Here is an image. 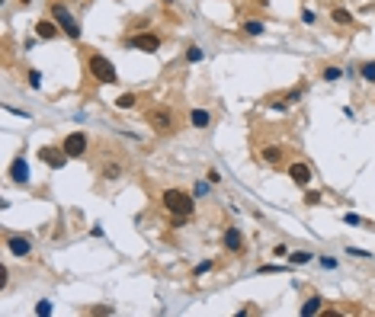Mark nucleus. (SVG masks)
Instances as JSON below:
<instances>
[{
	"label": "nucleus",
	"mask_w": 375,
	"mask_h": 317,
	"mask_svg": "<svg viewBox=\"0 0 375 317\" xmlns=\"http://www.w3.org/2000/svg\"><path fill=\"white\" fill-rule=\"evenodd\" d=\"M164 209H167L170 215L189 218L192 209H196V202H192V195L183 193V189H167V193H164Z\"/></svg>",
	"instance_id": "1"
},
{
	"label": "nucleus",
	"mask_w": 375,
	"mask_h": 317,
	"mask_svg": "<svg viewBox=\"0 0 375 317\" xmlns=\"http://www.w3.org/2000/svg\"><path fill=\"white\" fill-rule=\"evenodd\" d=\"M87 68H90L93 80H100V84H115V80H119V74H115V64L109 61L106 54H100V52L87 58Z\"/></svg>",
	"instance_id": "2"
},
{
	"label": "nucleus",
	"mask_w": 375,
	"mask_h": 317,
	"mask_svg": "<svg viewBox=\"0 0 375 317\" xmlns=\"http://www.w3.org/2000/svg\"><path fill=\"white\" fill-rule=\"evenodd\" d=\"M52 19L64 29V35H71L74 42L80 39V26H77V19L71 16V10L64 7V3H52Z\"/></svg>",
	"instance_id": "3"
},
{
	"label": "nucleus",
	"mask_w": 375,
	"mask_h": 317,
	"mask_svg": "<svg viewBox=\"0 0 375 317\" xmlns=\"http://www.w3.org/2000/svg\"><path fill=\"white\" fill-rule=\"evenodd\" d=\"M125 45L129 48H138V52H157L161 48V35H154V32H135V35H129L125 39Z\"/></svg>",
	"instance_id": "4"
},
{
	"label": "nucleus",
	"mask_w": 375,
	"mask_h": 317,
	"mask_svg": "<svg viewBox=\"0 0 375 317\" xmlns=\"http://www.w3.org/2000/svg\"><path fill=\"white\" fill-rule=\"evenodd\" d=\"M38 157H42V163H45V167H52V170H61L64 163H68V151H64V147H52V144L42 147V151H38Z\"/></svg>",
	"instance_id": "5"
},
{
	"label": "nucleus",
	"mask_w": 375,
	"mask_h": 317,
	"mask_svg": "<svg viewBox=\"0 0 375 317\" xmlns=\"http://www.w3.org/2000/svg\"><path fill=\"white\" fill-rule=\"evenodd\" d=\"M148 122L154 125V132H170V125H173V112L167 106H154L148 112Z\"/></svg>",
	"instance_id": "6"
},
{
	"label": "nucleus",
	"mask_w": 375,
	"mask_h": 317,
	"mask_svg": "<svg viewBox=\"0 0 375 317\" xmlns=\"http://www.w3.org/2000/svg\"><path fill=\"white\" fill-rule=\"evenodd\" d=\"M61 147L68 151V157H84L87 154V135L84 132H71Z\"/></svg>",
	"instance_id": "7"
},
{
	"label": "nucleus",
	"mask_w": 375,
	"mask_h": 317,
	"mask_svg": "<svg viewBox=\"0 0 375 317\" xmlns=\"http://www.w3.org/2000/svg\"><path fill=\"white\" fill-rule=\"evenodd\" d=\"M289 176H292V183L301 186V189H305V186L314 179V176H311V167H308V163H292V167H289Z\"/></svg>",
	"instance_id": "8"
},
{
	"label": "nucleus",
	"mask_w": 375,
	"mask_h": 317,
	"mask_svg": "<svg viewBox=\"0 0 375 317\" xmlns=\"http://www.w3.org/2000/svg\"><path fill=\"white\" fill-rule=\"evenodd\" d=\"M7 250L13 256H29V250H32V244L26 237H19V234H10L7 237Z\"/></svg>",
	"instance_id": "9"
},
{
	"label": "nucleus",
	"mask_w": 375,
	"mask_h": 317,
	"mask_svg": "<svg viewBox=\"0 0 375 317\" xmlns=\"http://www.w3.org/2000/svg\"><path fill=\"white\" fill-rule=\"evenodd\" d=\"M10 179H13V183H29V163H26L23 157H16V160L10 163Z\"/></svg>",
	"instance_id": "10"
},
{
	"label": "nucleus",
	"mask_w": 375,
	"mask_h": 317,
	"mask_svg": "<svg viewBox=\"0 0 375 317\" xmlns=\"http://www.w3.org/2000/svg\"><path fill=\"white\" fill-rule=\"evenodd\" d=\"M225 247H228V253H241V247H244V237H241L238 228H228V231H225Z\"/></svg>",
	"instance_id": "11"
},
{
	"label": "nucleus",
	"mask_w": 375,
	"mask_h": 317,
	"mask_svg": "<svg viewBox=\"0 0 375 317\" xmlns=\"http://www.w3.org/2000/svg\"><path fill=\"white\" fill-rule=\"evenodd\" d=\"M58 29H61V26L52 23V19H38V23H36V35H38V39H55Z\"/></svg>",
	"instance_id": "12"
},
{
	"label": "nucleus",
	"mask_w": 375,
	"mask_h": 317,
	"mask_svg": "<svg viewBox=\"0 0 375 317\" xmlns=\"http://www.w3.org/2000/svg\"><path fill=\"white\" fill-rule=\"evenodd\" d=\"M189 122H192V128H206V125L212 122V116H208L206 109H192V112H189Z\"/></svg>",
	"instance_id": "13"
},
{
	"label": "nucleus",
	"mask_w": 375,
	"mask_h": 317,
	"mask_svg": "<svg viewBox=\"0 0 375 317\" xmlns=\"http://www.w3.org/2000/svg\"><path fill=\"white\" fill-rule=\"evenodd\" d=\"M282 154H285V151H282V147H276V144L263 147V160H266V163H273V167H276L279 160H282Z\"/></svg>",
	"instance_id": "14"
},
{
	"label": "nucleus",
	"mask_w": 375,
	"mask_h": 317,
	"mask_svg": "<svg viewBox=\"0 0 375 317\" xmlns=\"http://www.w3.org/2000/svg\"><path fill=\"white\" fill-rule=\"evenodd\" d=\"M311 260H314L311 250H295V253H289V263L292 266H305V263H311Z\"/></svg>",
	"instance_id": "15"
},
{
	"label": "nucleus",
	"mask_w": 375,
	"mask_h": 317,
	"mask_svg": "<svg viewBox=\"0 0 375 317\" xmlns=\"http://www.w3.org/2000/svg\"><path fill=\"white\" fill-rule=\"evenodd\" d=\"M321 298H318V295H311V298H308L305 304H301V317H311V314H318V311H321Z\"/></svg>",
	"instance_id": "16"
},
{
	"label": "nucleus",
	"mask_w": 375,
	"mask_h": 317,
	"mask_svg": "<svg viewBox=\"0 0 375 317\" xmlns=\"http://www.w3.org/2000/svg\"><path fill=\"white\" fill-rule=\"evenodd\" d=\"M330 19H334V23H340V26H353V13H350V10H343V7L334 10V13H330Z\"/></svg>",
	"instance_id": "17"
},
{
	"label": "nucleus",
	"mask_w": 375,
	"mask_h": 317,
	"mask_svg": "<svg viewBox=\"0 0 375 317\" xmlns=\"http://www.w3.org/2000/svg\"><path fill=\"white\" fill-rule=\"evenodd\" d=\"M301 96H305V87H301V84H299V87H292V90H289V93H285L282 100H285V103H289V106H292V103H299V100H301Z\"/></svg>",
	"instance_id": "18"
},
{
	"label": "nucleus",
	"mask_w": 375,
	"mask_h": 317,
	"mask_svg": "<svg viewBox=\"0 0 375 317\" xmlns=\"http://www.w3.org/2000/svg\"><path fill=\"white\" fill-rule=\"evenodd\" d=\"M135 103H138V96H135V93H122V96L115 100V106H119V109H131Z\"/></svg>",
	"instance_id": "19"
},
{
	"label": "nucleus",
	"mask_w": 375,
	"mask_h": 317,
	"mask_svg": "<svg viewBox=\"0 0 375 317\" xmlns=\"http://www.w3.org/2000/svg\"><path fill=\"white\" fill-rule=\"evenodd\" d=\"M359 74H362V80H369V84H375V61H366L359 68Z\"/></svg>",
	"instance_id": "20"
},
{
	"label": "nucleus",
	"mask_w": 375,
	"mask_h": 317,
	"mask_svg": "<svg viewBox=\"0 0 375 317\" xmlns=\"http://www.w3.org/2000/svg\"><path fill=\"white\" fill-rule=\"evenodd\" d=\"M186 61H189V64H199L202 61V48L189 45V48H186Z\"/></svg>",
	"instance_id": "21"
},
{
	"label": "nucleus",
	"mask_w": 375,
	"mask_h": 317,
	"mask_svg": "<svg viewBox=\"0 0 375 317\" xmlns=\"http://www.w3.org/2000/svg\"><path fill=\"white\" fill-rule=\"evenodd\" d=\"M244 32H250V35H260V32H263V23H260V19H247V23H244Z\"/></svg>",
	"instance_id": "22"
},
{
	"label": "nucleus",
	"mask_w": 375,
	"mask_h": 317,
	"mask_svg": "<svg viewBox=\"0 0 375 317\" xmlns=\"http://www.w3.org/2000/svg\"><path fill=\"white\" fill-rule=\"evenodd\" d=\"M340 77H343L340 68H324V80H327V84H334V80H340Z\"/></svg>",
	"instance_id": "23"
},
{
	"label": "nucleus",
	"mask_w": 375,
	"mask_h": 317,
	"mask_svg": "<svg viewBox=\"0 0 375 317\" xmlns=\"http://www.w3.org/2000/svg\"><path fill=\"white\" fill-rule=\"evenodd\" d=\"M103 173H106V179H119V176H122V167H119V163H106V170H103Z\"/></svg>",
	"instance_id": "24"
},
{
	"label": "nucleus",
	"mask_w": 375,
	"mask_h": 317,
	"mask_svg": "<svg viewBox=\"0 0 375 317\" xmlns=\"http://www.w3.org/2000/svg\"><path fill=\"white\" fill-rule=\"evenodd\" d=\"M36 314H38V317H45V314H52V301H48V298H42V301L36 304Z\"/></svg>",
	"instance_id": "25"
},
{
	"label": "nucleus",
	"mask_w": 375,
	"mask_h": 317,
	"mask_svg": "<svg viewBox=\"0 0 375 317\" xmlns=\"http://www.w3.org/2000/svg\"><path fill=\"white\" fill-rule=\"evenodd\" d=\"M208 186H212V183H208V179H206V183H202V179H199V183H196V189H192V195H196V199H202V195H208Z\"/></svg>",
	"instance_id": "26"
},
{
	"label": "nucleus",
	"mask_w": 375,
	"mask_h": 317,
	"mask_svg": "<svg viewBox=\"0 0 375 317\" xmlns=\"http://www.w3.org/2000/svg\"><path fill=\"white\" fill-rule=\"evenodd\" d=\"M29 87H32V90L42 87V74H38V70H29Z\"/></svg>",
	"instance_id": "27"
},
{
	"label": "nucleus",
	"mask_w": 375,
	"mask_h": 317,
	"mask_svg": "<svg viewBox=\"0 0 375 317\" xmlns=\"http://www.w3.org/2000/svg\"><path fill=\"white\" fill-rule=\"evenodd\" d=\"M212 269V260H202L199 266H196V279H202V272H208Z\"/></svg>",
	"instance_id": "28"
},
{
	"label": "nucleus",
	"mask_w": 375,
	"mask_h": 317,
	"mask_svg": "<svg viewBox=\"0 0 375 317\" xmlns=\"http://www.w3.org/2000/svg\"><path fill=\"white\" fill-rule=\"evenodd\" d=\"M273 256H276V260H279V256H289V247H285V244H276V247H273Z\"/></svg>",
	"instance_id": "29"
},
{
	"label": "nucleus",
	"mask_w": 375,
	"mask_h": 317,
	"mask_svg": "<svg viewBox=\"0 0 375 317\" xmlns=\"http://www.w3.org/2000/svg\"><path fill=\"white\" fill-rule=\"evenodd\" d=\"M305 202H308V205H318V202H321V193H314V189L305 193Z\"/></svg>",
	"instance_id": "30"
},
{
	"label": "nucleus",
	"mask_w": 375,
	"mask_h": 317,
	"mask_svg": "<svg viewBox=\"0 0 375 317\" xmlns=\"http://www.w3.org/2000/svg\"><path fill=\"white\" fill-rule=\"evenodd\" d=\"M346 253H350V256H359V260H369V256H372V253H366V250H356V247H346Z\"/></svg>",
	"instance_id": "31"
},
{
	"label": "nucleus",
	"mask_w": 375,
	"mask_h": 317,
	"mask_svg": "<svg viewBox=\"0 0 375 317\" xmlns=\"http://www.w3.org/2000/svg\"><path fill=\"white\" fill-rule=\"evenodd\" d=\"M343 221H346V225H356V228L362 225V218H359V215H353V211H350V215H343Z\"/></svg>",
	"instance_id": "32"
},
{
	"label": "nucleus",
	"mask_w": 375,
	"mask_h": 317,
	"mask_svg": "<svg viewBox=\"0 0 375 317\" xmlns=\"http://www.w3.org/2000/svg\"><path fill=\"white\" fill-rule=\"evenodd\" d=\"M206 179L215 186V183H222V173H218V170H208V173H206Z\"/></svg>",
	"instance_id": "33"
},
{
	"label": "nucleus",
	"mask_w": 375,
	"mask_h": 317,
	"mask_svg": "<svg viewBox=\"0 0 375 317\" xmlns=\"http://www.w3.org/2000/svg\"><path fill=\"white\" fill-rule=\"evenodd\" d=\"M90 314H112V308H109V304H100V308H93Z\"/></svg>",
	"instance_id": "34"
},
{
	"label": "nucleus",
	"mask_w": 375,
	"mask_h": 317,
	"mask_svg": "<svg viewBox=\"0 0 375 317\" xmlns=\"http://www.w3.org/2000/svg\"><path fill=\"white\" fill-rule=\"evenodd\" d=\"M321 266H324V269H334V266H337V260H330V256H324V260H321Z\"/></svg>",
	"instance_id": "35"
},
{
	"label": "nucleus",
	"mask_w": 375,
	"mask_h": 317,
	"mask_svg": "<svg viewBox=\"0 0 375 317\" xmlns=\"http://www.w3.org/2000/svg\"><path fill=\"white\" fill-rule=\"evenodd\" d=\"M164 3H173V0H164Z\"/></svg>",
	"instance_id": "36"
}]
</instances>
